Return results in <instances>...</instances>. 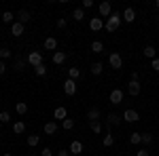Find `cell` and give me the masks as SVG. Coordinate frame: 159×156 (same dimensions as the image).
I'll use <instances>...</instances> for the list:
<instances>
[{"mask_svg": "<svg viewBox=\"0 0 159 156\" xmlns=\"http://www.w3.org/2000/svg\"><path fill=\"white\" fill-rule=\"evenodd\" d=\"M121 23H123V17H121V13H117V11H112V15L108 17V21H104V30L106 32H117L119 27H121Z\"/></svg>", "mask_w": 159, "mask_h": 156, "instance_id": "cell-1", "label": "cell"}, {"mask_svg": "<svg viewBox=\"0 0 159 156\" xmlns=\"http://www.w3.org/2000/svg\"><path fill=\"white\" fill-rule=\"evenodd\" d=\"M108 65L112 68V70H121L123 68V57L119 55V53H110L108 55Z\"/></svg>", "mask_w": 159, "mask_h": 156, "instance_id": "cell-2", "label": "cell"}, {"mask_svg": "<svg viewBox=\"0 0 159 156\" xmlns=\"http://www.w3.org/2000/svg\"><path fill=\"white\" fill-rule=\"evenodd\" d=\"M28 63H30L32 68L43 65V53H40V51H32V53L28 55Z\"/></svg>", "mask_w": 159, "mask_h": 156, "instance_id": "cell-3", "label": "cell"}, {"mask_svg": "<svg viewBox=\"0 0 159 156\" xmlns=\"http://www.w3.org/2000/svg\"><path fill=\"white\" fill-rule=\"evenodd\" d=\"M76 91H79V84H76V80L66 78V82H64V93H66V95H74Z\"/></svg>", "mask_w": 159, "mask_h": 156, "instance_id": "cell-4", "label": "cell"}, {"mask_svg": "<svg viewBox=\"0 0 159 156\" xmlns=\"http://www.w3.org/2000/svg\"><path fill=\"white\" fill-rule=\"evenodd\" d=\"M98 11H100V17H110L112 15V4H110L108 0H104V2H100Z\"/></svg>", "mask_w": 159, "mask_h": 156, "instance_id": "cell-5", "label": "cell"}, {"mask_svg": "<svg viewBox=\"0 0 159 156\" xmlns=\"http://www.w3.org/2000/svg\"><path fill=\"white\" fill-rule=\"evenodd\" d=\"M89 30H91V32H100V30H104V19H102V17H91V21H89Z\"/></svg>", "mask_w": 159, "mask_h": 156, "instance_id": "cell-6", "label": "cell"}, {"mask_svg": "<svg viewBox=\"0 0 159 156\" xmlns=\"http://www.w3.org/2000/svg\"><path fill=\"white\" fill-rule=\"evenodd\" d=\"M140 91H142V86H140V80H129V84H127V93L132 97L140 95Z\"/></svg>", "mask_w": 159, "mask_h": 156, "instance_id": "cell-7", "label": "cell"}, {"mask_svg": "<svg viewBox=\"0 0 159 156\" xmlns=\"http://www.w3.org/2000/svg\"><path fill=\"white\" fill-rule=\"evenodd\" d=\"M108 101H110V103H115V106L121 103V101H123V91H121V89H112L110 95H108Z\"/></svg>", "mask_w": 159, "mask_h": 156, "instance_id": "cell-8", "label": "cell"}, {"mask_svg": "<svg viewBox=\"0 0 159 156\" xmlns=\"http://www.w3.org/2000/svg\"><path fill=\"white\" fill-rule=\"evenodd\" d=\"M121 17H123V21H125V23H132V21L136 19V11L132 9V6H127V9L121 13Z\"/></svg>", "mask_w": 159, "mask_h": 156, "instance_id": "cell-9", "label": "cell"}, {"mask_svg": "<svg viewBox=\"0 0 159 156\" xmlns=\"http://www.w3.org/2000/svg\"><path fill=\"white\" fill-rule=\"evenodd\" d=\"M123 118H125V122H136V120L140 118V114H138V112H136V110H125V112H123Z\"/></svg>", "mask_w": 159, "mask_h": 156, "instance_id": "cell-10", "label": "cell"}, {"mask_svg": "<svg viewBox=\"0 0 159 156\" xmlns=\"http://www.w3.org/2000/svg\"><path fill=\"white\" fill-rule=\"evenodd\" d=\"M66 59H68V55H66L64 51H55V53H53V57H51V61H53L55 65H61Z\"/></svg>", "mask_w": 159, "mask_h": 156, "instance_id": "cell-11", "label": "cell"}, {"mask_svg": "<svg viewBox=\"0 0 159 156\" xmlns=\"http://www.w3.org/2000/svg\"><path fill=\"white\" fill-rule=\"evenodd\" d=\"M53 118H57V120H66V118H68V110L64 108V106H57V108L53 110Z\"/></svg>", "mask_w": 159, "mask_h": 156, "instance_id": "cell-12", "label": "cell"}, {"mask_svg": "<svg viewBox=\"0 0 159 156\" xmlns=\"http://www.w3.org/2000/svg\"><path fill=\"white\" fill-rule=\"evenodd\" d=\"M142 55H144V57H148V59L153 61L155 57H157V48L153 47V44H147V47L142 48Z\"/></svg>", "mask_w": 159, "mask_h": 156, "instance_id": "cell-13", "label": "cell"}, {"mask_svg": "<svg viewBox=\"0 0 159 156\" xmlns=\"http://www.w3.org/2000/svg\"><path fill=\"white\" fill-rule=\"evenodd\" d=\"M15 19H17L19 23H24V25H25L28 21H30V11H24V9H21V11L15 15Z\"/></svg>", "mask_w": 159, "mask_h": 156, "instance_id": "cell-14", "label": "cell"}, {"mask_svg": "<svg viewBox=\"0 0 159 156\" xmlns=\"http://www.w3.org/2000/svg\"><path fill=\"white\" fill-rule=\"evenodd\" d=\"M68 150H70V154H81V152H83V144H81V141H79V139H74L72 144H70V148H68Z\"/></svg>", "mask_w": 159, "mask_h": 156, "instance_id": "cell-15", "label": "cell"}, {"mask_svg": "<svg viewBox=\"0 0 159 156\" xmlns=\"http://www.w3.org/2000/svg\"><path fill=\"white\" fill-rule=\"evenodd\" d=\"M45 48L47 51H57V38H53V36L45 38Z\"/></svg>", "mask_w": 159, "mask_h": 156, "instance_id": "cell-16", "label": "cell"}, {"mask_svg": "<svg viewBox=\"0 0 159 156\" xmlns=\"http://www.w3.org/2000/svg\"><path fill=\"white\" fill-rule=\"evenodd\" d=\"M55 133H57V122L49 120V122L45 124V135H55Z\"/></svg>", "mask_w": 159, "mask_h": 156, "instance_id": "cell-17", "label": "cell"}, {"mask_svg": "<svg viewBox=\"0 0 159 156\" xmlns=\"http://www.w3.org/2000/svg\"><path fill=\"white\" fill-rule=\"evenodd\" d=\"M11 34H13V36H21V34H24V23L15 21V23L11 25Z\"/></svg>", "mask_w": 159, "mask_h": 156, "instance_id": "cell-18", "label": "cell"}, {"mask_svg": "<svg viewBox=\"0 0 159 156\" xmlns=\"http://www.w3.org/2000/svg\"><path fill=\"white\" fill-rule=\"evenodd\" d=\"M24 131H25V122H24V120L13 122V133H15V135H21Z\"/></svg>", "mask_w": 159, "mask_h": 156, "instance_id": "cell-19", "label": "cell"}, {"mask_svg": "<svg viewBox=\"0 0 159 156\" xmlns=\"http://www.w3.org/2000/svg\"><path fill=\"white\" fill-rule=\"evenodd\" d=\"M68 78H70V80H79V78H81V70H79L76 65L68 68Z\"/></svg>", "mask_w": 159, "mask_h": 156, "instance_id": "cell-20", "label": "cell"}, {"mask_svg": "<svg viewBox=\"0 0 159 156\" xmlns=\"http://www.w3.org/2000/svg\"><path fill=\"white\" fill-rule=\"evenodd\" d=\"M100 116H102V112H100L98 108H91L89 112H87V118H89V122H93V120H100Z\"/></svg>", "mask_w": 159, "mask_h": 156, "instance_id": "cell-21", "label": "cell"}, {"mask_svg": "<svg viewBox=\"0 0 159 156\" xmlns=\"http://www.w3.org/2000/svg\"><path fill=\"white\" fill-rule=\"evenodd\" d=\"M2 21H4V23H9V25H13V23H15V13L4 11V13H2Z\"/></svg>", "mask_w": 159, "mask_h": 156, "instance_id": "cell-22", "label": "cell"}, {"mask_svg": "<svg viewBox=\"0 0 159 156\" xmlns=\"http://www.w3.org/2000/svg\"><path fill=\"white\" fill-rule=\"evenodd\" d=\"M89 70H91V74H93V76H100V74H102V70H104V65H102L100 61H93Z\"/></svg>", "mask_w": 159, "mask_h": 156, "instance_id": "cell-23", "label": "cell"}, {"mask_svg": "<svg viewBox=\"0 0 159 156\" xmlns=\"http://www.w3.org/2000/svg\"><path fill=\"white\" fill-rule=\"evenodd\" d=\"M15 112H17L19 116H24L25 112H28V103H25V101H17V103H15Z\"/></svg>", "mask_w": 159, "mask_h": 156, "instance_id": "cell-24", "label": "cell"}, {"mask_svg": "<svg viewBox=\"0 0 159 156\" xmlns=\"http://www.w3.org/2000/svg\"><path fill=\"white\" fill-rule=\"evenodd\" d=\"M61 129H64V131H72V129H74V118L61 120Z\"/></svg>", "mask_w": 159, "mask_h": 156, "instance_id": "cell-25", "label": "cell"}, {"mask_svg": "<svg viewBox=\"0 0 159 156\" xmlns=\"http://www.w3.org/2000/svg\"><path fill=\"white\" fill-rule=\"evenodd\" d=\"M72 19L74 21H83V19H85V11H83V9H74L72 11Z\"/></svg>", "mask_w": 159, "mask_h": 156, "instance_id": "cell-26", "label": "cell"}, {"mask_svg": "<svg viewBox=\"0 0 159 156\" xmlns=\"http://www.w3.org/2000/svg\"><path fill=\"white\" fill-rule=\"evenodd\" d=\"M40 144V135H28V145L30 148H36Z\"/></svg>", "mask_w": 159, "mask_h": 156, "instance_id": "cell-27", "label": "cell"}, {"mask_svg": "<svg viewBox=\"0 0 159 156\" xmlns=\"http://www.w3.org/2000/svg\"><path fill=\"white\" fill-rule=\"evenodd\" d=\"M102 51H104V42L93 40V42H91V53H102Z\"/></svg>", "mask_w": 159, "mask_h": 156, "instance_id": "cell-28", "label": "cell"}, {"mask_svg": "<svg viewBox=\"0 0 159 156\" xmlns=\"http://www.w3.org/2000/svg\"><path fill=\"white\" fill-rule=\"evenodd\" d=\"M11 55H13V51L9 47H2V48H0V59H2V61H7Z\"/></svg>", "mask_w": 159, "mask_h": 156, "instance_id": "cell-29", "label": "cell"}, {"mask_svg": "<svg viewBox=\"0 0 159 156\" xmlns=\"http://www.w3.org/2000/svg\"><path fill=\"white\" fill-rule=\"evenodd\" d=\"M129 144H134V145L142 144V133H132L129 135Z\"/></svg>", "mask_w": 159, "mask_h": 156, "instance_id": "cell-30", "label": "cell"}, {"mask_svg": "<svg viewBox=\"0 0 159 156\" xmlns=\"http://www.w3.org/2000/svg\"><path fill=\"white\" fill-rule=\"evenodd\" d=\"M24 65H25L24 57H17V59H15V63H13V70H17V72H21V70H24Z\"/></svg>", "mask_w": 159, "mask_h": 156, "instance_id": "cell-31", "label": "cell"}, {"mask_svg": "<svg viewBox=\"0 0 159 156\" xmlns=\"http://www.w3.org/2000/svg\"><path fill=\"white\" fill-rule=\"evenodd\" d=\"M106 122H108V124H121V118H119L117 114H108V116H106Z\"/></svg>", "mask_w": 159, "mask_h": 156, "instance_id": "cell-32", "label": "cell"}, {"mask_svg": "<svg viewBox=\"0 0 159 156\" xmlns=\"http://www.w3.org/2000/svg\"><path fill=\"white\" fill-rule=\"evenodd\" d=\"M0 122H2V124H9V122H11V114H9L7 110L0 112Z\"/></svg>", "mask_w": 159, "mask_h": 156, "instance_id": "cell-33", "label": "cell"}, {"mask_svg": "<svg viewBox=\"0 0 159 156\" xmlns=\"http://www.w3.org/2000/svg\"><path fill=\"white\" fill-rule=\"evenodd\" d=\"M89 127H91V131H93V133H102V122H100V120L89 122Z\"/></svg>", "mask_w": 159, "mask_h": 156, "instance_id": "cell-34", "label": "cell"}, {"mask_svg": "<svg viewBox=\"0 0 159 156\" xmlns=\"http://www.w3.org/2000/svg\"><path fill=\"white\" fill-rule=\"evenodd\" d=\"M102 144L106 145V148H110V145L115 144V137H112L110 133H108V135H104V137H102Z\"/></svg>", "mask_w": 159, "mask_h": 156, "instance_id": "cell-35", "label": "cell"}, {"mask_svg": "<svg viewBox=\"0 0 159 156\" xmlns=\"http://www.w3.org/2000/svg\"><path fill=\"white\" fill-rule=\"evenodd\" d=\"M142 144H147V145L153 144V135L151 133H142Z\"/></svg>", "mask_w": 159, "mask_h": 156, "instance_id": "cell-36", "label": "cell"}, {"mask_svg": "<svg viewBox=\"0 0 159 156\" xmlns=\"http://www.w3.org/2000/svg\"><path fill=\"white\" fill-rule=\"evenodd\" d=\"M34 74H36V76H45V74H47V68H45V65H38V68H34Z\"/></svg>", "mask_w": 159, "mask_h": 156, "instance_id": "cell-37", "label": "cell"}, {"mask_svg": "<svg viewBox=\"0 0 159 156\" xmlns=\"http://www.w3.org/2000/svg\"><path fill=\"white\" fill-rule=\"evenodd\" d=\"M151 68H153L155 72H159V57H155V59L151 61Z\"/></svg>", "mask_w": 159, "mask_h": 156, "instance_id": "cell-38", "label": "cell"}, {"mask_svg": "<svg viewBox=\"0 0 159 156\" xmlns=\"http://www.w3.org/2000/svg\"><path fill=\"white\" fill-rule=\"evenodd\" d=\"M91 6H93V0H83V6L81 9L85 11V9H91Z\"/></svg>", "mask_w": 159, "mask_h": 156, "instance_id": "cell-39", "label": "cell"}, {"mask_svg": "<svg viewBox=\"0 0 159 156\" xmlns=\"http://www.w3.org/2000/svg\"><path fill=\"white\" fill-rule=\"evenodd\" d=\"M40 154H43V156H53V150H51V148H43Z\"/></svg>", "mask_w": 159, "mask_h": 156, "instance_id": "cell-40", "label": "cell"}, {"mask_svg": "<svg viewBox=\"0 0 159 156\" xmlns=\"http://www.w3.org/2000/svg\"><path fill=\"white\" fill-rule=\"evenodd\" d=\"M0 74H7V61L0 59Z\"/></svg>", "mask_w": 159, "mask_h": 156, "instance_id": "cell-41", "label": "cell"}, {"mask_svg": "<svg viewBox=\"0 0 159 156\" xmlns=\"http://www.w3.org/2000/svg\"><path fill=\"white\" fill-rule=\"evenodd\" d=\"M57 27L64 30V27H66V19H57Z\"/></svg>", "mask_w": 159, "mask_h": 156, "instance_id": "cell-42", "label": "cell"}, {"mask_svg": "<svg viewBox=\"0 0 159 156\" xmlns=\"http://www.w3.org/2000/svg\"><path fill=\"white\" fill-rule=\"evenodd\" d=\"M57 156H70V150H57Z\"/></svg>", "mask_w": 159, "mask_h": 156, "instance_id": "cell-43", "label": "cell"}, {"mask_svg": "<svg viewBox=\"0 0 159 156\" xmlns=\"http://www.w3.org/2000/svg\"><path fill=\"white\" fill-rule=\"evenodd\" d=\"M136 156H151V154H148V150H138Z\"/></svg>", "mask_w": 159, "mask_h": 156, "instance_id": "cell-44", "label": "cell"}, {"mask_svg": "<svg viewBox=\"0 0 159 156\" xmlns=\"http://www.w3.org/2000/svg\"><path fill=\"white\" fill-rule=\"evenodd\" d=\"M2 156H13V154H9V152H4V154H2Z\"/></svg>", "mask_w": 159, "mask_h": 156, "instance_id": "cell-45", "label": "cell"}, {"mask_svg": "<svg viewBox=\"0 0 159 156\" xmlns=\"http://www.w3.org/2000/svg\"><path fill=\"white\" fill-rule=\"evenodd\" d=\"M155 6H157V9H159V0H157V2H155Z\"/></svg>", "mask_w": 159, "mask_h": 156, "instance_id": "cell-46", "label": "cell"}]
</instances>
